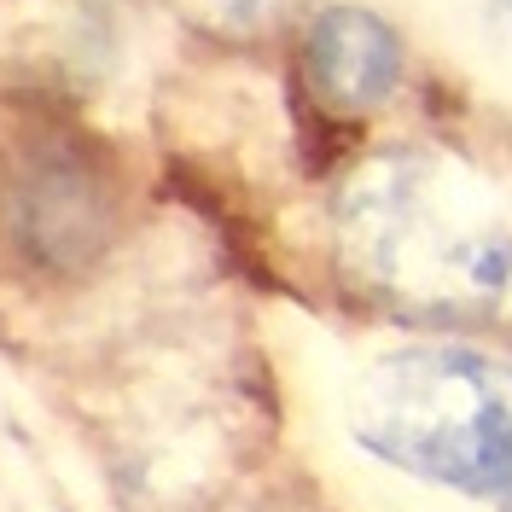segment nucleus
Listing matches in <instances>:
<instances>
[{
	"label": "nucleus",
	"instance_id": "obj_1",
	"mask_svg": "<svg viewBox=\"0 0 512 512\" xmlns=\"http://www.w3.org/2000/svg\"><path fill=\"white\" fill-rule=\"evenodd\" d=\"M350 437L384 466L512 512V361L472 344H414L367 367Z\"/></svg>",
	"mask_w": 512,
	"mask_h": 512
},
{
	"label": "nucleus",
	"instance_id": "obj_2",
	"mask_svg": "<svg viewBox=\"0 0 512 512\" xmlns=\"http://www.w3.org/2000/svg\"><path fill=\"white\" fill-rule=\"evenodd\" d=\"M344 239L373 286L437 309L495 303L512 291V227L489 187L443 158H384L350 181Z\"/></svg>",
	"mask_w": 512,
	"mask_h": 512
},
{
	"label": "nucleus",
	"instance_id": "obj_3",
	"mask_svg": "<svg viewBox=\"0 0 512 512\" xmlns=\"http://www.w3.org/2000/svg\"><path fill=\"white\" fill-rule=\"evenodd\" d=\"M402 35L367 6H326L309 24V76L332 105L373 111L402 82Z\"/></svg>",
	"mask_w": 512,
	"mask_h": 512
},
{
	"label": "nucleus",
	"instance_id": "obj_4",
	"mask_svg": "<svg viewBox=\"0 0 512 512\" xmlns=\"http://www.w3.org/2000/svg\"><path fill=\"white\" fill-rule=\"evenodd\" d=\"M489 24H495V35L507 41V53H512V0H495L489 6Z\"/></svg>",
	"mask_w": 512,
	"mask_h": 512
}]
</instances>
